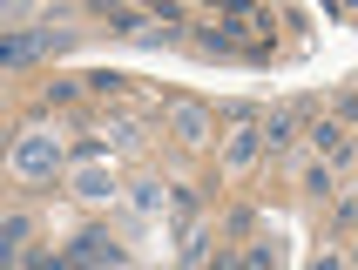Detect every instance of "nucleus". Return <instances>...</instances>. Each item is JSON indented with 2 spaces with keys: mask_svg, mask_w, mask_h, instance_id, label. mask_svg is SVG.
Masks as SVG:
<instances>
[{
  "mask_svg": "<svg viewBox=\"0 0 358 270\" xmlns=\"http://www.w3.org/2000/svg\"><path fill=\"white\" fill-rule=\"evenodd\" d=\"M55 135H20V149H14V169L20 176H48V169H55Z\"/></svg>",
  "mask_w": 358,
  "mask_h": 270,
  "instance_id": "obj_1",
  "label": "nucleus"
},
{
  "mask_svg": "<svg viewBox=\"0 0 358 270\" xmlns=\"http://www.w3.org/2000/svg\"><path fill=\"white\" fill-rule=\"evenodd\" d=\"M48 48L61 55V48H68V34H14L7 48H0V61H7V68H27V61H34V55H48Z\"/></svg>",
  "mask_w": 358,
  "mask_h": 270,
  "instance_id": "obj_2",
  "label": "nucleus"
},
{
  "mask_svg": "<svg viewBox=\"0 0 358 270\" xmlns=\"http://www.w3.org/2000/svg\"><path fill=\"white\" fill-rule=\"evenodd\" d=\"M257 149H264V129H237L230 135V162H250Z\"/></svg>",
  "mask_w": 358,
  "mask_h": 270,
  "instance_id": "obj_5",
  "label": "nucleus"
},
{
  "mask_svg": "<svg viewBox=\"0 0 358 270\" xmlns=\"http://www.w3.org/2000/svg\"><path fill=\"white\" fill-rule=\"evenodd\" d=\"M311 142H318V149H324V155H345V135H338V129H331V122H318V129H311Z\"/></svg>",
  "mask_w": 358,
  "mask_h": 270,
  "instance_id": "obj_7",
  "label": "nucleus"
},
{
  "mask_svg": "<svg viewBox=\"0 0 358 270\" xmlns=\"http://www.w3.org/2000/svg\"><path fill=\"white\" fill-rule=\"evenodd\" d=\"M169 122H176L182 142H203V135H210V115H203V108H189V101H176V108H169Z\"/></svg>",
  "mask_w": 358,
  "mask_h": 270,
  "instance_id": "obj_3",
  "label": "nucleus"
},
{
  "mask_svg": "<svg viewBox=\"0 0 358 270\" xmlns=\"http://www.w3.org/2000/svg\"><path fill=\"white\" fill-rule=\"evenodd\" d=\"M101 257H115V250H108V236H81V243L61 257V264H101Z\"/></svg>",
  "mask_w": 358,
  "mask_h": 270,
  "instance_id": "obj_4",
  "label": "nucleus"
},
{
  "mask_svg": "<svg viewBox=\"0 0 358 270\" xmlns=\"http://www.w3.org/2000/svg\"><path fill=\"white\" fill-rule=\"evenodd\" d=\"M291 129H298V115H271V122H264V142H271V149H284V142H291Z\"/></svg>",
  "mask_w": 358,
  "mask_h": 270,
  "instance_id": "obj_6",
  "label": "nucleus"
}]
</instances>
